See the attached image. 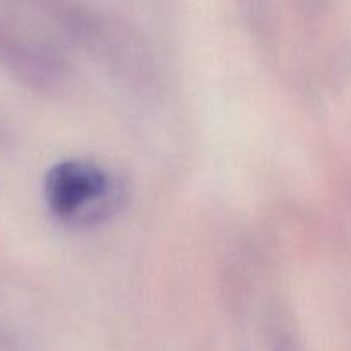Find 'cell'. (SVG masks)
<instances>
[{
	"label": "cell",
	"instance_id": "6da1fadb",
	"mask_svg": "<svg viewBox=\"0 0 351 351\" xmlns=\"http://www.w3.org/2000/svg\"><path fill=\"white\" fill-rule=\"evenodd\" d=\"M119 187L108 173L86 161H64L51 168L45 195L51 213L74 225L108 216L119 202Z\"/></svg>",
	"mask_w": 351,
	"mask_h": 351
}]
</instances>
